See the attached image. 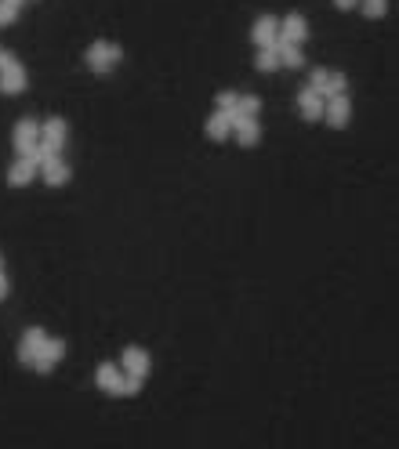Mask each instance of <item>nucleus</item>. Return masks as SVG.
<instances>
[{"label": "nucleus", "mask_w": 399, "mask_h": 449, "mask_svg": "<svg viewBox=\"0 0 399 449\" xmlns=\"http://www.w3.org/2000/svg\"><path fill=\"white\" fill-rule=\"evenodd\" d=\"M62 352H66V344H62V341H51V337H44V344H41V352H36L33 355V369H41V374H47V369L51 366H55L58 363V359H62Z\"/></svg>", "instance_id": "1"}, {"label": "nucleus", "mask_w": 399, "mask_h": 449, "mask_svg": "<svg viewBox=\"0 0 399 449\" xmlns=\"http://www.w3.org/2000/svg\"><path fill=\"white\" fill-rule=\"evenodd\" d=\"M308 87H316L323 98H327V95H341V91H345V76L334 73V69H316V73H312V84H308Z\"/></svg>", "instance_id": "2"}, {"label": "nucleus", "mask_w": 399, "mask_h": 449, "mask_svg": "<svg viewBox=\"0 0 399 449\" xmlns=\"http://www.w3.org/2000/svg\"><path fill=\"white\" fill-rule=\"evenodd\" d=\"M117 58H120V47L109 44V40H98V44L87 47V62H91L95 69H109Z\"/></svg>", "instance_id": "3"}, {"label": "nucleus", "mask_w": 399, "mask_h": 449, "mask_svg": "<svg viewBox=\"0 0 399 449\" xmlns=\"http://www.w3.org/2000/svg\"><path fill=\"white\" fill-rule=\"evenodd\" d=\"M36 142H41V123L30 120V117H22V120L15 123V145H19V156H22V152L30 149V145H36Z\"/></svg>", "instance_id": "4"}, {"label": "nucleus", "mask_w": 399, "mask_h": 449, "mask_svg": "<svg viewBox=\"0 0 399 449\" xmlns=\"http://www.w3.org/2000/svg\"><path fill=\"white\" fill-rule=\"evenodd\" d=\"M323 117H327L334 127H341L345 120H349V98H345V91L323 98Z\"/></svg>", "instance_id": "5"}, {"label": "nucleus", "mask_w": 399, "mask_h": 449, "mask_svg": "<svg viewBox=\"0 0 399 449\" xmlns=\"http://www.w3.org/2000/svg\"><path fill=\"white\" fill-rule=\"evenodd\" d=\"M233 117V131H236V138L243 145H254L258 142V120L254 117H243V112H229Z\"/></svg>", "instance_id": "6"}, {"label": "nucleus", "mask_w": 399, "mask_h": 449, "mask_svg": "<svg viewBox=\"0 0 399 449\" xmlns=\"http://www.w3.org/2000/svg\"><path fill=\"white\" fill-rule=\"evenodd\" d=\"M41 344H44V330L41 326H30L22 333V344H19V355H22V363L30 366L33 363V355L41 352Z\"/></svg>", "instance_id": "7"}, {"label": "nucleus", "mask_w": 399, "mask_h": 449, "mask_svg": "<svg viewBox=\"0 0 399 449\" xmlns=\"http://www.w3.org/2000/svg\"><path fill=\"white\" fill-rule=\"evenodd\" d=\"M298 109H301V117L316 120L319 112H323V95H319L316 87H305V91L298 95Z\"/></svg>", "instance_id": "8"}, {"label": "nucleus", "mask_w": 399, "mask_h": 449, "mask_svg": "<svg viewBox=\"0 0 399 449\" xmlns=\"http://www.w3.org/2000/svg\"><path fill=\"white\" fill-rule=\"evenodd\" d=\"M33 174H36V160L19 156L15 163H11V171H8V182L11 185H25V182H33Z\"/></svg>", "instance_id": "9"}, {"label": "nucleus", "mask_w": 399, "mask_h": 449, "mask_svg": "<svg viewBox=\"0 0 399 449\" xmlns=\"http://www.w3.org/2000/svg\"><path fill=\"white\" fill-rule=\"evenodd\" d=\"M276 55H280V62H283V66H301V62H305V55H301V47L298 44H294V40H283V36L276 33Z\"/></svg>", "instance_id": "10"}, {"label": "nucleus", "mask_w": 399, "mask_h": 449, "mask_svg": "<svg viewBox=\"0 0 399 449\" xmlns=\"http://www.w3.org/2000/svg\"><path fill=\"white\" fill-rule=\"evenodd\" d=\"M251 36H254V44H258V47H269V44H276V22H273V15H262L258 22H254Z\"/></svg>", "instance_id": "11"}, {"label": "nucleus", "mask_w": 399, "mask_h": 449, "mask_svg": "<svg viewBox=\"0 0 399 449\" xmlns=\"http://www.w3.org/2000/svg\"><path fill=\"white\" fill-rule=\"evenodd\" d=\"M41 167H44V178H47L51 185H62V182H69V167L58 160V152H51V156H47Z\"/></svg>", "instance_id": "12"}, {"label": "nucleus", "mask_w": 399, "mask_h": 449, "mask_svg": "<svg viewBox=\"0 0 399 449\" xmlns=\"http://www.w3.org/2000/svg\"><path fill=\"white\" fill-rule=\"evenodd\" d=\"M22 87H25V73H22V66L15 62V66H8L4 73H0V91L15 95V91H22Z\"/></svg>", "instance_id": "13"}, {"label": "nucleus", "mask_w": 399, "mask_h": 449, "mask_svg": "<svg viewBox=\"0 0 399 449\" xmlns=\"http://www.w3.org/2000/svg\"><path fill=\"white\" fill-rule=\"evenodd\" d=\"M41 138H44V142L47 145H62V142H66V120H58V117H51L44 127H41Z\"/></svg>", "instance_id": "14"}, {"label": "nucleus", "mask_w": 399, "mask_h": 449, "mask_svg": "<svg viewBox=\"0 0 399 449\" xmlns=\"http://www.w3.org/2000/svg\"><path fill=\"white\" fill-rule=\"evenodd\" d=\"M124 366H127V374L146 377V374H149V355L141 352V348H127V352H124Z\"/></svg>", "instance_id": "15"}, {"label": "nucleus", "mask_w": 399, "mask_h": 449, "mask_svg": "<svg viewBox=\"0 0 399 449\" xmlns=\"http://www.w3.org/2000/svg\"><path fill=\"white\" fill-rule=\"evenodd\" d=\"M95 377H98V384H102V388H106V391H113V395H120V377H124V374H120V369H117V366H113V363H102Z\"/></svg>", "instance_id": "16"}, {"label": "nucleus", "mask_w": 399, "mask_h": 449, "mask_svg": "<svg viewBox=\"0 0 399 449\" xmlns=\"http://www.w3.org/2000/svg\"><path fill=\"white\" fill-rule=\"evenodd\" d=\"M305 33H308V25H305V19L301 15H287V22H283V29H280V36L283 40H305Z\"/></svg>", "instance_id": "17"}, {"label": "nucleus", "mask_w": 399, "mask_h": 449, "mask_svg": "<svg viewBox=\"0 0 399 449\" xmlns=\"http://www.w3.org/2000/svg\"><path fill=\"white\" fill-rule=\"evenodd\" d=\"M229 131H233V117H229L225 109H218L214 117L207 120V134H211V138H225Z\"/></svg>", "instance_id": "18"}, {"label": "nucleus", "mask_w": 399, "mask_h": 449, "mask_svg": "<svg viewBox=\"0 0 399 449\" xmlns=\"http://www.w3.org/2000/svg\"><path fill=\"white\" fill-rule=\"evenodd\" d=\"M254 66H258V69H276V66H280L276 44H269V47H258V58H254Z\"/></svg>", "instance_id": "19"}, {"label": "nucleus", "mask_w": 399, "mask_h": 449, "mask_svg": "<svg viewBox=\"0 0 399 449\" xmlns=\"http://www.w3.org/2000/svg\"><path fill=\"white\" fill-rule=\"evenodd\" d=\"M258 109H262V101L254 98V95H240V101H236V109H233V112H243V117H254Z\"/></svg>", "instance_id": "20"}, {"label": "nucleus", "mask_w": 399, "mask_h": 449, "mask_svg": "<svg viewBox=\"0 0 399 449\" xmlns=\"http://www.w3.org/2000/svg\"><path fill=\"white\" fill-rule=\"evenodd\" d=\"M138 388H141V377L138 374H124L120 377V395H135Z\"/></svg>", "instance_id": "21"}, {"label": "nucleus", "mask_w": 399, "mask_h": 449, "mask_svg": "<svg viewBox=\"0 0 399 449\" xmlns=\"http://www.w3.org/2000/svg\"><path fill=\"white\" fill-rule=\"evenodd\" d=\"M236 101H240V95H233V91H222V95H218V109L233 112V109H236Z\"/></svg>", "instance_id": "22"}, {"label": "nucleus", "mask_w": 399, "mask_h": 449, "mask_svg": "<svg viewBox=\"0 0 399 449\" xmlns=\"http://www.w3.org/2000/svg\"><path fill=\"white\" fill-rule=\"evenodd\" d=\"M363 8H367V15H381V11H385V0H363Z\"/></svg>", "instance_id": "23"}, {"label": "nucleus", "mask_w": 399, "mask_h": 449, "mask_svg": "<svg viewBox=\"0 0 399 449\" xmlns=\"http://www.w3.org/2000/svg\"><path fill=\"white\" fill-rule=\"evenodd\" d=\"M11 19H15V8H11V4H4V0H0V25H8Z\"/></svg>", "instance_id": "24"}, {"label": "nucleus", "mask_w": 399, "mask_h": 449, "mask_svg": "<svg viewBox=\"0 0 399 449\" xmlns=\"http://www.w3.org/2000/svg\"><path fill=\"white\" fill-rule=\"evenodd\" d=\"M8 66H15V55H11V51H4V47H0V73H4Z\"/></svg>", "instance_id": "25"}, {"label": "nucleus", "mask_w": 399, "mask_h": 449, "mask_svg": "<svg viewBox=\"0 0 399 449\" xmlns=\"http://www.w3.org/2000/svg\"><path fill=\"white\" fill-rule=\"evenodd\" d=\"M8 293V279H4V268H0V298Z\"/></svg>", "instance_id": "26"}, {"label": "nucleus", "mask_w": 399, "mask_h": 449, "mask_svg": "<svg viewBox=\"0 0 399 449\" xmlns=\"http://www.w3.org/2000/svg\"><path fill=\"white\" fill-rule=\"evenodd\" d=\"M334 4H338V8H352L356 0H334Z\"/></svg>", "instance_id": "27"}, {"label": "nucleus", "mask_w": 399, "mask_h": 449, "mask_svg": "<svg viewBox=\"0 0 399 449\" xmlns=\"http://www.w3.org/2000/svg\"><path fill=\"white\" fill-rule=\"evenodd\" d=\"M4 4H11V8H19V0H4Z\"/></svg>", "instance_id": "28"}]
</instances>
